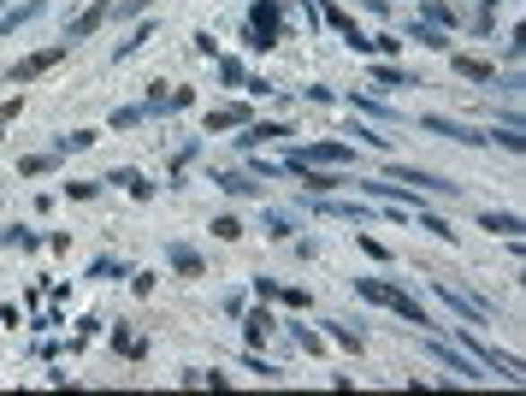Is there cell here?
Listing matches in <instances>:
<instances>
[{
  "label": "cell",
  "mask_w": 526,
  "mask_h": 396,
  "mask_svg": "<svg viewBox=\"0 0 526 396\" xmlns=\"http://www.w3.org/2000/svg\"><path fill=\"white\" fill-rule=\"evenodd\" d=\"M214 184H219V189H231V196H255V189H260L255 178H237V172H219Z\"/></svg>",
  "instance_id": "16"
},
{
  "label": "cell",
  "mask_w": 526,
  "mask_h": 396,
  "mask_svg": "<svg viewBox=\"0 0 526 396\" xmlns=\"http://www.w3.org/2000/svg\"><path fill=\"white\" fill-rule=\"evenodd\" d=\"M214 237H225V242H237V237H242V225H237V219H214Z\"/></svg>",
  "instance_id": "24"
},
{
  "label": "cell",
  "mask_w": 526,
  "mask_h": 396,
  "mask_svg": "<svg viewBox=\"0 0 526 396\" xmlns=\"http://www.w3.org/2000/svg\"><path fill=\"white\" fill-rule=\"evenodd\" d=\"M48 13V0H24V6H13V13H0V36H6V30H24L30 18H42Z\"/></svg>",
  "instance_id": "10"
},
{
  "label": "cell",
  "mask_w": 526,
  "mask_h": 396,
  "mask_svg": "<svg viewBox=\"0 0 526 396\" xmlns=\"http://www.w3.org/2000/svg\"><path fill=\"white\" fill-rule=\"evenodd\" d=\"M260 338H272V313H267V308L249 313V343H260Z\"/></svg>",
  "instance_id": "21"
},
{
  "label": "cell",
  "mask_w": 526,
  "mask_h": 396,
  "mask_svg": "<svg viewBox=\"0 0 526 396\" xmlns=\"http://www.w3.org/2000/svg\"><path fill=\"white\" fill-rule=\"evenodd\" d=\"M249 30H255V48H278V0H260L249 13Z\"/></svg>",
  "instance_id": "7"
},
{
  "label": "cell",
  "mask_w": 526,
  "mask_h": 396,
  "mask_svg": "<svg viewBox=\"0 0 526 396\" xmlns=\"http://www.w3.org/2000/svg\"><path fill=\"white\" fill-rule=\"evenodd\" d=\"M331 338H338L343 349H361V331H349V326H331Z\"/></svg>",
  "instance_id": "25"
},
{
  "label": "cell",
  "mask_w": 526,
  "mask_h": 396,
  "mask_svg": "<svg viewBox=\"0 0 526 396\" xmlns=\"http://www.w3.org/2000/svg\"><path fill=\"white\" fill-rule=\"evenodd\" d=\"M171 267L184 272V278H201V260H196V249H184V242L171 249Z\"/></svg>",
  "instance_id": "17"
},
{
  "label": "cell",
  "mask_w": 526,
  "mask_h": 396,
  "mask_svg": "<svg viewBox=\"0 0 526 396\" xmlns=\"http://www.w3.org/2000/svg\"><path fill=\"white\" fill-rule=\"evenodd\" d=\"M390 184H414V189H426V196H461V184H450L438 172H420V166H390Z\"/></svg>",
  "instance_id": "4"
},
{
  "label": "cell",
  "mask_w": 526,
  "mask_h": 396,
  "mask_svg": "<svg viewBox=\"0 0 526 396\" xmlns=\"http://www.w3.org/2000/svg\"><path fill=\"white\" fill-rule=\"evenodd\" d=\"M432 296H438L450 313H461L468 326H485V320H491V308H485V302H473V296H461V290H450V278H432Z\"/></svg>",
  "instance_id": "3"
},
{
  "label": "cell",
  "mask_w": 526,
  "mask_h": 396,
  "mask_svg": "<svg viewBox=\"0 0 526 396\" xmlns=\"http://www.w3.org/2000/svg\"><path fill=\"white\" fill-rule=\"evenodd\" d=\"M479 225L497 231V237H521V219H514V213H479Z\"/></svg>",
  "instance_id": "13"
},
{
  "label": "cell",
  "mask_w": 526,
  "mask_h": 396,
  "mask_svg": "<svg viewBox=\"0 0 526 396\" xmlns=\"http://www.w3.org/2000/svg\"><path fill=\"white\" fill-rule=\"evenodd\" d=\"M355 148H343V142H308V148H290L285 166H349Z\"/></svg>",
  "instance_id": "2"
},
{
  "label": "cell",
  "mask_w": 526,
  "mask_h": 396,
  "mask_svg": "<svg viewBox=\"0 0 526 396\" xmlns=\"http://www.w3.org/2000/svg\"><path fill=\"white\" fill-rule=\"evenodd\" d=\"M320 213H331V219H367V207H349V201H320Z\"/></svg>",
  "instance_id": "19"
},
{
  "label": "cell",
  "mask_w": 526,
  "mask_h": 396,
  "mask_svg": "<svg viewBox=\"0 0 526 396\" xmlns=\"http://www.w3.org/2000/svg\"><path fill=\"white\" fill-rule=\"evenodd\" d=\"M426 24H455V13L443 6V0H426Z\"/></svg>",
  "instance_id": "23"
},
{
  "label": "cell",
  "mask_w": 526,
  "mask_h": 396,
  "mask_svg": "<svg viewBox=\"0 0 526 396\" xmlns=\"http://www.w3.org/2000/svg\"><path fill=\"white\" fill-rule=\"evenodd\" d=\"M373 77L390 89H414V71H397V66H373Z\"/></svg>",
  "instance_id": "18"
},
{
  "label": "cell",
  "mask_w": 526,
  "mask_h": 396,
  "mask_svg": "<svg viewBox=\"0 0 526 396\" xmlns=\"http://www.w3.org/2000/svg\"><path fill=\"white\" fill-rule=\"evenodd\" d=\"M426 349L438 355V361H443V367L455 373V379H485V367H479V361H468V355H455L450 343H426Z\"/></svg>",
  "instance_id": "9"
},
{
  "label": "cell",
  "mask_w": 526,
  "mask_h": 396,
  "mask_svg": "<svg viewBox=\"0 0 526 396\" xmlns=\"http://www.w3.org/2000/svg\"><path fill=\"white\" fill-rule=\"evenodd\" d=\"M426 130H438V136H450V142H491L485 130H473V125H461V119H443V113H426Z\"/></svg>",
  "instance_id": "8"
},
{
  "label": "cell",
  "mask_w": 526,
  "mask_h": 396,
  "mask_svg": "<svg viewBox=\"0 0 526 396\" xmlns=\"http://www.w3.org/2000/svg\"><path fill=\"white\" fill-rule=\"evenodd\" d=\"M408 36H414V42H426V48H450V42H443V30H438V24H414Z\"/></svg>",
  "instance_id": "20"
},
{
  "label": "cell",
  "mask_w": 526,
  "mask_h": 396,
  "mask_svg": "<svg viewBox=\"0 0 526 396\" xmlns=\"http://www.w3.org/2000/svg\"><path fill=\"white\" fill-rule=\"evenodd\" d=\"M326 18H331V24L343 30V36H349V48H367V36H361V30H355V18H349V13H338V6H326Z\"/></svg>",
  "instance_id": "15"
},
{
  "label": "cell",
  "mask_w": 526,
  "mask_h": 396,
  "mask_svg": "<svg viewBox=\"0 0 526 396\" xmlns=\"http://www.w3.org/2000/svg\"><path fill=\"white\" fill-rule=\"evenodd\" d=\"M249 125V107H219V113H207V136L214 130H242Z\"/></svg>",
  "instance_id": "11"
},
{
  "label": "cell",
  "mask_w": 526,
  "mask_h": 396,
  "mask_svg": "<svg viewBox=\"0 0 526 396\" xmlns=\"http://www.w3.org/2000/svg\"><path fill=\"white\" fill-rule=\"evenodd\" d=\"M450 66H455V71H461V77H473V84H491V77H497V71L485 66V59H468V54H455V59H450Z\"/></svg>",
  "instance_id": "12"
},
{
  "label": "cell",
  "mask_w": 526,
  "mask_h": 396,
  "mask_svg": "<svg viewBox=\"0 0 526 396\" xmlns=\"http://www.w3.org/2000/svg\"><path fill=\"white\" fill-rule=\"evenodd\" d=\"M107 13H113V0H89L83 13H77V24H66V42H72V48H77V42H89V36L107 24Z\"/></svg>",
  "instance_id": "6"
},
{
  "label": "cell",
  "mask_w": 526,
  "mask_h": 396,
  "mask_svg": "<svg viewBox=\"0 0 526 396\" xmlns=\"http://www.w3.org/2000/svg\"><path fill=\"white\" fill-rule=\"evenodd\" d=\"M355 290H361L367 302H379V308L402 313L408 326H432V320H426V308H420V302H414L408 290H397V284H384V278H355Z\"/></svg>",
  "instance_id": "1"
},
{
  "label": "cell",
  "mask_w": 526,
  "mask_h": 396,
  "mask_svg": "<svg viewBox=\"0 0 526 396\" xmlns=\"http://www.w3.org/2000/svg\"><path fill=\"white\" fill-rule=\"evenodd\" d=\"M66 54H72V42H54V48H42V54L18 59V66H13V84H36V77H42V71H54Z\"/></svg>",
  "instance_id": "5"
},
{
  "label": "cell",
  "mask_w": 526,
  "mask_h": 396,
  "mask_svg": "<svg viewBox=\"0 0 526 396\" xmlns=\"http://www.w3.org/2000/svg\"><path fill=\"white\" fill-rule=\"evenodd\" d=\"M290 172H302V178H308V189H313V196H326V189L349 184V178H331V172H313V166H290Z\"/></svg>",
  "instance_id": "14"
},
{
  "label": "cell",
  "mask_w": 526,
  "mask_h": 396,
  "mask_svg": "<svg viewBox=\"0 0 526 396\" xmlns=\"http://www.w3.org/2000/svg\"><path fill=\"white\" fill-rule=\"evenodd\" d=\"M113 184H125L130 196H148V184H143V172H113Z\"/></svg>",
  "instance_id": "22"
},
{
  "label": "cell",
  "mask_w": 526,
  "mask_h": 396,
  "mask_svg": "<svg viewBox=\"0 0 526 396\" xmlns=\"http://www.w3.org/2000/svg\"><path fill=\"white\" fill-rule=\"evenodd\" d=\"M154 0H118V18H136V13H148Z\"/></svg>",
  "instance_id": "26"
}]
</instances>
